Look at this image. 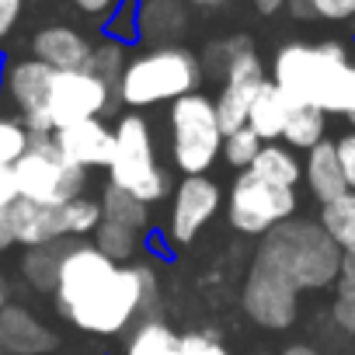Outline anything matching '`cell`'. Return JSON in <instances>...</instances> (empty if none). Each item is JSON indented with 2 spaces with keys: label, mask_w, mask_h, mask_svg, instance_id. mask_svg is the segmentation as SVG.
<instances>
[{
  "label": "cell",
  "mask_w": 355,
  "mask_h": 355,
  "mask_svg": "<svg viewBox=\"0 0 355 355\" xmlns=\"http://www.w3.org/2000/svg\"><path fill=\"white\" fill-rule=\"evenodd\" d=\"M56 310L77 331L94 338H115L125 327L146 320L157 306L160 286L150 261L115 265L94 244L73 241L56 279Z\"/></svg>",
  "instance_id": "cell-1"
},
{
  "label": "cell",
  "mask_w": 355,
  "mask_h": 355,
  "mask_svg": "<svg viewBox=\"0 0 355 355\" xmlns=\"http://www.w3.org/2000/svg\"><path fill=\"white\" fill-rule=\"evenodd\" d=\"M268 80L293 105L341 119L355 115V60L345 42H286L272 60Z\"/></svg>",
  "instance_id": "cell-2"
},
{
  "label": "cell",
  "mask_w": 355,
  "mask_h": 355,
  "mask_svg": "<svg viewBox=\"0 0 355 355\" xmlns=\"http://www.w3.org/2000/svg\"><path fill=\"white\" fill-rule=\"evenodd\" d=\"M254 261L268 272L282 275L296 293H317L327 286H338L341 251L324 234L317 220H286L275 230H268L254 251Z\"/></svg>",
  "instance_id": "cell-3"
},
{
  "label": "cell",
  "mask_w": 355,
  "mask_h": 355,
  "mask_svg": "<svg viewBox=\"0 0 355 355\" xmlns=\"http://www.w3.org/2000/svg\"><path fill=\"white\" fill-rule=\"evenodd\" d=\"M206 70L202 56L185 46H150L146 53L129 56L115 94L125 108H150V105H171L199 91Z\"/></svg>",
  "instance_id": "cell-4"
},
{
  "label": "cell",
  "mask_w": 355,
  "mask_h": 355,
  "mask_svg": "<svg viewBox=\"0 0 355 355\" xmlns=\"http://www.w3.org/2000/svg\"><path fill=\"white\" fill-rule=\"evenodd\" d=\"M108 185L136 196L146 206L160 202L171 189V178L157 157L153 129L139 112H129L115 122V150L108 160Z\"/></svg>",
  "instance_id": "cell-5"
},
{
  "label": "cell",
  "mask_w": 355,
  "mask_h": 355,
  "mask_svg": "<svg viewBox=\"0 0 355 355\" xmlns=\"http://www.w3.org/2000/svg\"><path fill=\"white\" fill-rule=\"evenodd\" d=\"M171 129V160L185 178L209 174L223 153V129L216 119V101L202 91L171 101L167 108Z\"/></svg>",
  "instance_id": "cell-6"
},
{
  "label": "cell",
  "mask_w": 355,
  "mask_h": 355,
  "mask_svg": "<svg viewBox=\"0 0 355 355\" xmlns=\"http://www.w3.org/2000/svg\"><path fill=\"white\" fill-rule=\"evenodd\" d=\"M18 199L39 206H67L70 199L87 192V171L67 164L53 146V136H32L25 157L15 164Z\"/></svg>",
  "instance_id": "cell-7"
},
{
  "label": "cell",
  "mask_w": 355,
  "mask_h": 355,
  "mask_svg": "<svg viewBox=\"0 0 355 355\" xmlns=\"http://www.w3.org/2000/svg\"><path fill=\"white\" fill-rule=\"evenodd\" d=\"M296 209H300L296 189H275L268 182H258L251 171L237 174L227 196V220L237 234L248 237H265L279 223L293 220Z\"/></svg>",
  "instance_id": "cell-8"
},
{
  "label": "cell",
  "mask_w": 355,
  "mask_h": 355,
  "mask_svg": "<svg viewBox=\"0 0 355 355\" xmlns=\"http://www.w3.org/2000/svg\"><path fill=\"white\" fill-rule=\"evenodd\" d=\"M112 105V87L98 80L91 70H53L49 91H46V122L49 132L101 119Z\"/></svg>",
  "instance_id": "cell-9"
},
{
  "label": "cell",
  "mask_w": 355,
  "mask_h": 355,
  "mask_svg": "<svg viewBox=\"0 0 355 355\" xmlns=\"http://www.w3.org/2000/svg\"><path fill=\"white\" fill-rule=\"evenodd\" d=\"M241 306L258 327L286 331L300 317V293L282 275H275L265 265L251 261V272H248L244 289H241Z\"/></svg>",
  "instance_id": "cell-10"
},
{
  "label": "cell",
  "mask_w": 355,
  "mask_h": 355,
  "mask_svg": "<svg viewBox=\"0 0 355 355\" xmlns=\"http://www.w3.org/2000/svg\"><path fill=\"white\" fill-rule=\"evenodd\" d=\"M265 80H268V73H265L261 56L254 53L251 42H244V46L234 53V60L227 63V70H223V87H220V94L213 98V101H216V119H220L223 136L234 132V129H241V125H248L251 101H254V94L261 91Z\"/></svg>",
  "instance_id": "cell-11"
},
{
  "label": "cell",
  "mask_w": 355,
  "mask_h": 355,
  "mask_svg": "<svg viewBox=\"0 0 355 355\" xmlns=\"http://www.w3.org/2000/svg\"><path fill=\"white\" fill-rule=\"evenodd\" d=\"M223 206V189L213 182L209 174H196V178H182L171 199V213H167V234L174 244H192L209 220H216Z\"/></svg>",
  "instance_id": "cell-12"
},
{
  "label": "cell",
  "mask_w": 355,
  "mask_h": 355,
  "mask_svg": "<svg viewBox=\"0 0 355 355\" xmlns=\"http://www.w3.org/2000/svg\"><path fill=\"white\" fill-rule=\"evenodd\" d=\"M53 80V67L25 56L8 63L4 70V91L11 98V105L18 108V122L32 132V136H53L49 122H46V91Z\"/></svg>",
  "instance_id": "cell-13"
},
{
  "label": "cell",
  "mask_w": 355,
  "mask_h": 355,
  "mask_svg": "<svg viewBox=\"0 0 355 355\" xmlns=\"http://www.w3.org/2000/svg\"><path fill=\"white\" fill-rule=\"evenodd\" d=\"M53 146L60 150V157H63L67 164H73V167H80V171L108 167L112 150H115V129L105 125L101 119H87V122L56 129V132H53Z\"/></svg>",
  "instance_id": "cell-14"
},
{
  "label": "cell",
  "mask_w": 355,
  "mask_h": 355,
  "mask_svg": "<svg viewBox=\"0 0 355 355\" xmlns=\"http://www.w3.org/2000/svg\"><path fill=\"white\" fill-rule=\"evenodd\" d=\"M0 352L4 355H53L56 334L35 310L21 303H8L0 310Z\"/></svg>",
  "instance_id": "cell-15"
},
{
  "label": "cell",
  "mask_w": 355,
  "mask_h": 355,
  "mask_svg": "<svg viewBox=\"0 0 355 355\" xmlns=\"http://www.w3.org/2000/svg\"><path fill=\"white\" fill-rule=\"evenodd\" d=\"M94 42L73 25H46L32 39V60L53 70H87Z\"/></svg>",
  "instance_id": "cell-16"
},
{
  "label": "cell",
  "mask_w": 355,
  "mask_h": 355,
  "mask_svg": "<svg viewBox=\"0 0 355 355\" xmlns=\"http://www.w3.org/2000/svg\"><path fill=\"white\" fill-rule=\"evenodd\" d=\"M8 220H11L15 244H21V248H42V244L67 241L60 206H39V202L18 199L8 206Z\"/></svg>",
  "instance_id": "cell-17"
},
{
  "label": "cell",
  "mask_w": 355,
  "mask_h": 355,
  "mask_svg": "<svg viewBox=\"0 0 355 355\" xmlns=\"http://www.w3.org/2000/svg\"><path fill=\"white\" fill-rule=\"evenodd\" d=\"M185 28V0H139V39H146L150 46H178Z\"/></svg>",
  "instance_id": "cell-18"
},
{
  "label": "cell",
  "mask_w": 355,
  "mask_h": 355,
  "mask_svg": "<svg viewBox=\"0 0 355 355\" xmlns=\"http://www.w3.org/2000/svg\"><path fill=\"white\" fill-rule=\"evenodd\" d=\"M303 182L310 189V196L327 206L334 199H341L348 192V182L341 174V164H338V153H334V139H324L317 143L313 150H306V160H303Z\"/></svg>",
  "instance_id": "cell-19"
},
{
  "label": "cell",
  "mask_w": 355,
  "mask_h": 355,
  "mask_svg": "<svg viewBox=\"0 0 355 355\" xmlns=\"http://www.w3.org/2000/svg\"><path fill=\"white\" fill-rule=\"evenodd\" d=\"M289 112H293V101H289L272 80H265L261 91H258L254 101H251L248 129H251L261 143H282V132H286Z\"/></svg>",
  "instance_id": "cell-20"
},
{
  "label": "cell",
  "mask_w": 355,
  "mask_h": 355,
  "mask_svg": "<svg viewBox=\"0 0 355 355\" xmlns=\"http://www.w3.org/2000/svg\"><path fill=\"white\" fill-rule=\"evenodd\" d=\"M251 174L258 182H268L275 189H296L303 182V160L286 143H265L251 164Z\"/></svg>",
  "instance_id": "cell-21"
},
{
  "label": "cell",
  "mask_w": 355,
  "mask_h": 355,
  "mask_svg": "<svg viewBox=\"0 0 355 355\" xmlns=\"http://www.w3.org/2000/svg\"><path fill=\"white\" fill-rule=\"evenodd\" d=\"M70 237L56 241V244H42V248H25L21 254V275L35 293H56V279H60V265L70 251Z\"/></svg>",
  "instance_id": "cell-22"
},
{
  "label": "cell",
  "mask_w": 355,
  "mask_h": 355,
  "mask_svg": "<svg viewBox=\"0 0 355 355\" xmlns=\"http://www.w3.org/2000/svg\"><path fill=\"white\" fill-rule=\"evenodd\" d=\"M125 355H182V334L164 320H139L125 341Z\"/></svg>",
  "instance_id": "cell-23"
},
{
  "label": "cell",
  "mask_w": 355,
  "mask_h": 355,
  "mask_svg": "<svg viewBox=\"0 0 355 355\" xmlns=\"http://www.w3.org/2000/svg\"><path fill=\"white\" fill-rule=\"evenodd\" d=\"M317 223L324 227V234L334 241L341 254H355V192H345L341 199L320 206Z\"/></svg>",
  "instance_id": "cell-24"
},
{
  "label": "cell",
  "mask_w": 355,
  "mask_h": 355,
  "mask_svg": "<svg viewBox=\"0 0 355 355\" xmlns=\"http://www.w3.org/2000/svg\"><path fill=\"white\" fill-rule=\"evenodd\" d=\"M324 139H327V115L320 108H310V105H293L286 132H282V143L289 150H303L306 153V150H313Z\"/></svg>",
  "instance_id": "cell-25"
},
{
  "label": "cell",
  "mask_w": 355,
  "mask_h": 355,
  "mask_svg": "<svg viewBox=\"0 0 355 355\" xmlns=\"http://www.w3.org/2000/svg\"><path fill=\"white\" fill-rule=\"evenodd\" d=\"M98 202H101V220H112L119 227H129L136 234H146L150 230V206L139 202L136 196H129V192H122L115 185H105V192H101Z\"/></svg>",
  "instance_id": "cell-26"
},
{
  "label": "cell",
  "mask_w": 355,
  "mask_h": 355,
  "mask_svg": "<svg viewBox=\"0 0 355 355\" xmlns=\"http://www.w3.org/2000/svg\"><path fill=\"white\" fill-rule=\"evenodd\" d=\"M139 237L143 234H136V230H129V227H119V223H112V220H101V227L94 230V248L105 254V258H112L115 265H129L132 261V254L139 251Z\"/></svg>",
  "instance_id": "cell-27"
},
{
  "label": "cell",
  "mask_w": 355,
  "mask_h": 355,
  "mask_svg": "<svg viewBox=\"0 0 355 355\" xmlns=\"http://www.w3.org/2000/svg\"><path fill=\"white\" fill-rule=\"evenodd\" d=\"M60 209H63V230H67L70 241H87V237H94V230L101 227V202L91 199L87 192L77 196V199H70V202L60 206Z\"/></svg>",
  "instance_id": "cell-28"
},
{
  "label": "cell",
  "mask_w": 355,
  "mask_h": 355,
  "mask_svg": "<svg viewBox=\"0 0 355 355\" xmlns=\"http://www.w3.org/2000/svg\"><path fill=\"white\" fill-rule=\"evenodd\" d=\"M125 63H129L125 46H122V42H115V39H105V42H98V46H94L87 70H91L98 80H105L108 87H115V84H119V77H122V70H125Z\"/></svg>",
  "instance_id": "cell-29"
},
{
  "label": "cell",
  "mask_w": 355,
  "mask_h": 355,
  "mask_svg": "<svg viewBox=\"0 0 355 355\" xmlns=\"http://www.w3.org/2000/svg\"><path fill=\"white\" fill-rule=\"evenodd\" d=\"M261 139L248 129V125H241V129H234V132H227L223 136V160L234 167V171H251V164H254V157L261 153Z\"/></svg>",
  "instance_id": "cell-30"
},
{
  "label": "cell",
  "mask_w": 355,
  "mask_h": 355,
  "mask_svg": "<svg viewBox=\"0 0 355 355\" xmlns=\"http://www.w3.org/2000/svg\"><path fill=\"white\" fill-rule=\"evenodd\" d=\"M28 143H32V132L18 119L0 115V167H15L25 157Z\"/></svg>",
  "instance_id": "cell-31"
},
{
  "label": "cell",
  "mask_w": 355,
  "mask_h": 355,
  "mask_svg": "<svg viewBox=\"0 0 355 355\" xmlns=\"http://www.w3.org/2000/svg\"><path fill=\"white\" fill-rule=\"evenodd\" d=\"M105 32H108V39H115L122 46L136 42L139 39V0H119V8L105 21Z\"/></svg>",
  "instance_id": "cell-32"
},
{
  "label": "cell",
  "mask_w": 355,
  "mask_h": 355,
  "mask_svg": "<svg viewBox=\"0 0 355 355\" xmlns=\"http://www.w3.org/2000/svg\"><path fill=\"white\" fill-rule=\"evenodd\" d=\"M182 355H234V352L206 331H189L182 334Z\"/></svg>",
  "instance_id": "cell-33"
},
{
  "label": "cell",
  "mask_w": 355,
  "mask_h": 355,
  "mask_svg": "<svg viewBox=\"0 0 355 355\" xmlns=\"http://www.w3.org/2000/svg\"><path fill=\"white\" fill-rule=\"evenodd\" d=\"M331 320L338 331L355 338V289H338V296L331 303Z\"/></svg>",
  "instance_id": "cell-34"
},
{
  "label": "cell",
  "mask_w": 355,
  "mask_h": 355,
  "mask_svg": "<svg viewBox=\"0 0 355 355\" xmlns=\"http://www.w3.org/2000/svg\"><path fill=\"white\" fill-rule=\"evenodd\" d=\"M334 153H338V164H341V174L348 182V192H355V132H341L334 139Z\"/></svg>",
  "instance_id": "cell-35"
},
{
  "label": "cell",
  "mask_w": 355,
  "mask_h": 355,
  "mask_svg": "<svg viewBox=\"0 0 355 355\" xmlns=\"http://www.w3.org/2000/svg\"><path fill=\"white\" fill-rule=\"evenodd\" d=\"M313 15L324 21H348L355 18V0H313Z\"/></svg>",
  "instance_id": "cell-36"
},
{
  "label": "cell",
  "mask_w": 355,
  "mask_h": 355,
  "mask_svg": "<svg viewBox=\"0 0 355 355\" xmlns=\"http://www.w3.org/2000/svg\"><path fill=\"white\" fill-rule=\"evenodd\" d=\"M21 8L25 0H0V39H8L15 32V25L21 21Z\"/></svg>",
  "instance_id": "cell-37"
},
{
  "label": "cell",
  "mask_w": 355,
  "mask_h": 355,
  "mask_svg": "<svg viewBox=\"0 0 355 355\" xmlns=\"http://www.w3.org/2000/svg\"><path fill=\"white\" fill-rule=\"evenodd\" d=\"M18 202V182H15V167H0V209H8Z\"/></svg>",
  "instance_id": "cell-38"
},
{
  "label": "cell",
  "mask_w": 355,
  "mask_h": 355,
  "mask_svg": "<svg viewBox=\"0 0 355 355\" xmlns=\"http://www.w3.org/2000/svg\"><path fill=\"white\" fill-rule=\"evenodd\" d=\"M70 4H73L77 11L91 15V18H105V15H112V11L119 8V0H70Z\"/></svg>",
  "instance_id": "cell-39"
},
{
  "label": "cell",
  "mask_w": 355,
  "mask_h": 355,
  "mask_svg": "<svg viewBox=\"0 0 355 355\" xmlns=\"http://www.w3.org/2000/svg\"><path fill=\"white\" fill-rule=\"evenodd\" d=\"M338 289H355V254H341V268H338Z\"/></svg>",
  "instance_id": "cell-40"
},
{
  "label": "cell",
  "mask_w": 355,
  "mask_h": 355,
  "mask_svg": "<svg viewBox=\"0 0 355 355\" xmlns=\"http://www.w3.org/2000/svg\"><path fill=\"white\" fill-rule=\"evenodd\" d=\"M286 11H289L296 21H313V18H317V15H313V0H289Z\"/></svg>",
  "instance_id": "cell-41"
},
{
  "label": "cell",
  "mask_w": 355,
  "mask_h": 355,
  "mask_svg": "<svg viewBox=\"0 0 355 355\" xmlns=\"http://www.w3.org/2000/svg\"><path fill=\"white\" fill-rule=\"evenodd\" d=\"M8 248H15V234H11V220H8V209H0V254Z\"/></svg>",
  "instance_id": "cell-42"
},
{
  "label": "cell",
  "mask_w": 355,
  "mask_h": 355,
  "mask_svg": "<svg viewBox=\"0 0 355 355\" xmlns=\"http://www.w3.org/2000/svg\"><path fill=\"white\" fill-rule=\"evenodd\" d=\"M251 4H254L258 15H279V11L289 4V0H251Z\"/></svg>",
  "instance_id": "cell-43"
},
{
  "label": "cell",
  "mask_w": 355,
  "mask_h": 355,
  "mask_svg": "<svg viewBox=\"0 0 355 355\" xmlns=\"http://www.w3.org/2000/svg\"><path fill=\"white\" fill-rule=\"evenodd\" d=\"M279 355H324V352H317V348L306 345V341H296V345H286Z\"/></svg>",
  "instance_id": "cell-44"
},
{
  "label": "cell",
  "mask_w": 355,
  "mask_h": 355,
  "mask_svg": "<svg viewBox=\"0 0 355 355\" xmlns=\"http://www.w3.org/2000/svg\"><path fill=\"white\" fill-rule=\"evenodd\" d=\"M185 4H192V8H206V11H213V8H223L227 0H185Z\"/></svg>",
  "instance_id": "cell-45"
},
{
  "label": "cell",
  "mask_w": 355,
  "mask_h": 355,
  "mask_svg": "<svg viewBox=\"0 0 355 355\" xmlns=\"http://www.w3.org/2000/svg\"><path fill=\"white\" fill-rule=\"evenodd\" d=\"M11 303V286H8V279L4 275H0V310H4Z\"/></svg>",
  "instance_id": "cell-46"
},
{
  "label": "cell",
  "mask_w": 355,
  "mask_h": 355,
  "mask_svg": "<svg viewBox=\"0 0 355 355\" xmlns=\"http://www.w3.org/2000/svg\"><path fill=\"white\" fill-rule=\"evenodd\" d=\"M4 70H8V63H4V56H0V87H4Z\"/></svg>",
  "instance_id": "cell-47"
},
{
  "label": "cell",
  "mask_w": 355,
  "mask_h": 355,
  "mask_svg": "<svg viewBox=\"0 0 355 355\" xmlns=\"http://www.w3.org/2000/svg\"><path fill=\"white\" fill-rule=\"evenodd\" d=\"M348 125H352V132H355V115H352V119H348Z\"/></svg>",
  "instance_id": "cell-48"
},
{
  "label": "cell",
  "mask_w": 355,
  "mask_h": 355,
  "mask_svg": "<svg viewBox=\"0 0 355 355\" xmlns=\"http://www.w3.org/2000/svg\"><path fill=\"white\" fill-rule=\"evenodd\" d=\"M258 355H265V352H258Z\"/></svg>",
  "instance_id": "cell-49"
},
{
  "label": "cell",
  "mask_w": 355,
  "mask_h": 355,
  "mask_svg": "<svg viewBox=\"0 0 355 355\" xmlns=\"http://www.w3.org/2000/svg\"><path fill=\"white\" fill-rule=\"evenodd\" d=\"M0 355H4V352H0Z\"/></svg>",
  "instance_id": "cell-50"
}]
</instances>
